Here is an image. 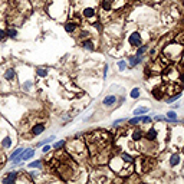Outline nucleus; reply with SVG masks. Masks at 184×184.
Listing matches in <instances>:
<instances>
[{
    "label": "nucleus",
    "mask_w": 184,
    "mask_h": 184,
    "mask_svg": "<svg viewBox=\"0 0 184 184\" xmlns=\"http://www.w3.org/2000/svg\"><path fill=\"white\" fill-rule=\"evenodd\" d=\"M109 140H111V137L105 131L98 130L94 131V132H89L87 135V144L92 155L95 158H102L104 151H108Z\"/></svg>",
    "instance_id": "f257e3e1"
},
{
    "label": "nucleus",
    "mask_w": 184,
    "mask_h": 184,
    "mask_svg": "<svg viewBox=\"0 0 184 184\" xmlns=\"http://www.w3.org/2000/svg\"><path fill=\"white\" fill-rule=\"evenodd\" d=\"M66 152L69 154L70 157L76 160V161H81V160H85L88 155V148L85 145V142L82 138H72V140L66 141Z\"/></svg>",
    "instance_id": "f03ea898"
},
{
    "label": "nucleus",
    "mask_w": 184,
    "mask_h": 184,
    "mask_svg": "<svg viewBox=\"0 0 184 184\" xmlns=\"http://www.w3.org/2000/svg\"><path fill=\"white\" fill-rule=\"evenodd\" d=\"M109 168L121 175H128L134 171V162H127L121 155H115L109 160Z\"/></svg>",
    "instance_id": "7ed1b4c3"
},
{
    "label": "nucleus",
    "mask_w": 184,
    "mask_h": 184,
    "mask_svg": "<svg viewBox=\"0 0 184 184\" xmlns=\"http://www.w3.org/2000/svg\"><path fill=\"white\" fill-rule=\"evenodd\" d=\"M124 6H125V0H101V5H99L101 16L108 17L114 12L122 9Z\"/></svg>",
    "instance_id": "20e7f679"
},
{
    "label": "nucleus",
    "mask_w": 184,
    "mask_h": 184,
    "mask_svg": "<svg viewBox=\"0 0 184 184\" xmlns=\"http://www.w3.org/2000/svg\"><path fill=\"white\" fill-rule=\"evenodd\" d=\"M184 55V46L180 43H170L162 49V56L168 60H179Z\"/></svg>",
    "instance_id": "39448f33"
},
{
    "label": "nucleus",
    "mask_w": 184,
    "mask_h": 184,
    "mask_svg": "<svg viewBox=\"0 0 184 184\" xmlns=\"http://www.w3.org/2000/svg\"><path fill=\"white\" fill-rule=\"evenodd\" d=\"M162 78H164V81H167V82H177L180 81V72L179 69H175V68H167V69L162 72Z\"/></svg>",
    "instance_id": "423d86ee"
},
{
    "label": "nucleus",
    "mask_w": 184,
    "mask_h": 184,
    "mask_svg": "<svg viewBox=\"0 0 184 184\" xmlns=\"http://www.w3.org/2000/svg\"><path fill=\"white\" fill-rule=\"evenodd\" d=\"M97 9L94 7V6H87V7H83L82 9V17L85 19V20H89V22H95L97 20Z\"/></svg>",
    "instance_id": "0eeeda50"
},
{
    "label": "nucleus",
    "mask_w": 184,
    "mask_h": 184,
    "mask_svg": "<svg viewBox=\"0 0 184 184\" xmlns=\"http://www.w3.org/2000/svg\"><path fill=\"white\" fill-rule=\"evenodd\" d=\"M3 81L10 83V85L15 83V81H16V69L13 66H9V68H6L3 70Z\"/></svg>",
    "instance_id": "6e6552de"
},
{
    "label": "nucleus",
    "mask_w": 184,
    "mask_h": 184,
    "mask_svg": "<svg viewBox=\"0 0 184 184\" xmlns=\"http://www.w3.org/2000/svg\"><path fill=\"white\" fill-rule=\"evenodd\" d=\"M128 43L132 48H138L142 45V38H141V33L140 32H132L128 36Z\"/></svg>",
    "instance_id": "1a4fd4ad"
},
{
    "label": "nucleus",
    "mask_w": 184,
    "mask_h": 184,
    "mask_svg": "<svg viewBox=\"0 0 184 184\" xmlns=\"http://www.w3.org/2000/svg\"><path fill=\"white\" fill-rule=\"evenodd\" d=\"M45 130H46V125H45L43 122H35V124H32V127H30V135L38 137V135H40Z\"/></svg>",
    "instance_id": "9d476101"
},
{
    "label": "nucleus",
    "mask_w": 184,
    "mask_h": 184,
    "mask_svg": "<svg viewBox=\"0 0 184 184\" xmlns=\"http://www.w3.org/2000/svg\"><path fill=\"white\" fill-rule=\"evenodd\" d=\"M140 162H141V165H142V167L138 170L140 173H147V171H150V170L154 167V164H155L152 158H144V160H140Z\"/></svg>",
    "instance_id": "9b49d317"
},
{
    "label": "nucleus",
    "mask_w": 184,
    "mask_h": 184,
    "mask_svg": "<svg viewBox=\"0 0 184 184\" xmlns=\"http://www.w3.org/2000/svg\"><path fill=\"white\" fill-rule=\"evenodd\" d=\"M17 179H19V173H17V171H9V173L6 174V177L2 179V183H5V184L16 183Z\"/></svg>",
    "instance_id": "f8f14e48"
},
{
    "label": "nucleus",
    "mask_w": 184,
    "mask_h": 184,
    "mask_svg": "<svg viewBox=\"0 0 184 184\" xmlns=\"http://www.w3.org/2000/svg\"><path fill=\"white\" fill-rule=\"evenodd\" d=\"M148 142H154V141L158 138V131L154 128V127H151L150 130L147 131V134H145V137H144Z\"/></svg>",
    "instance_id": "ddd939ff"
},
{
    "label": "nucleus",
    "mask_w": 184,
    "mask_h": 184,
    "mask_svg": "<svg viewBox=\"0 0 184 184\" xmlns=\"http://www.w3.org/2000/svg\"><path fill=\"white\" fill-rule=\"evenodd\" d=\"M115 104H117V97H115V95H108V97H105L102 99V105L104 107H107V108L114 107Z\"/></svg>",
    "instance_id": "4468645a"
},
{
    "label": "nucleus",
    "mask_w": 184,
    "mask_h": 184,
    "mask_svg": "<svg viewBox=\"0 0 184 184\" xmlns=\"http://www.w3.org/2000/svg\"><path fill=\"white\" fill-rule=\"evenodd\" d=\"M63 27H65V32H68V33H75L76 29H78V23L73 22V20H68V22L63 25Z\"/></svg>",
    "instance_id": "2eb2a0df"
},
{
    "label": "nucleus",
    "mask_w": 184,
    "mask_h": 184,
    "mask_svg": "<svg viewBox=\"0 0 184 184\" xmlns=\"http://www.w3.org/2000/svg\"><path fill=\"white\" fill-rule=\"evenodd\" d=\"M81 46L83 49H87V50H95V43L92 42V39H82L81 40Z\"/></svg>",
    "instance_id": "dca6fc26"
},
{
    "label": "nucleus",
    "mask_w": 184,
    "mask_h": 184,
    "mask_svg": "<svg viewBox=\"0 0 184 184\" xmlns=\"http://www.w3.org/2000/svg\"><path fill=\"white\" fill-rule=\"evenodd\" d=\"M141 60H142V58L137 56V55H131V56H128V65H130V68H135L138 63H141Z\"/></svg>",
    "instance_id": "f3484780"
},
{
    "label": "nucleus",
    "mask_w": 184,
    "mask_h": 184,
    "mask_svg": "<svg viewBox=\"0 0 184 184\" xmlns=\"http://www.w3.org/2000/svg\"><path fill=\"white\" fill-rule=\"evenodd\" d=\"M180 162H181V157H180V154L174 152V154L170 155V165H171V167H177Z\"/></svg>",
    "instance_id": "a211bd4d"
},
{
    "label": "nucleus",
    "mask_w": 184,
    "mask_h": 184,
    "mask_svg": "<svg viewBox=\"0 0 184 184\" xmlns=\"http://www.w3.org/2000/svg\"><path fill=\"white\" fill-rule=\"evenodd\" d=\"M0 145H2V148H5V150H7V148H12V145H13V140H12L9 135H6L5 138H2V141H0Z\"/></svg>",
    "instance_id": "6ab92c4d"
},
{
    "label": "nucleus",
    "mask_w": 184,
    "mask_h": 184,
    "mask_svg": "<svg viewBox=\"0 0 184 184\" xmlns=\"http://www.w3.org/2000/svg\"><path fill=\"white\" fill-rule=\"evenodd\" d=\"M142 138H144L142 137V131L140 128H135V130L132 131V134H131V140L132 141H141Z\"/></svg>",
    "instance_id": "aec40b11"
},
{
    "label": "nucleus",
    "mask_w": 184,
    "mask_h": 184,
    "mask_svg": "<svg viewBox=\"0 0 184 184\" xmlns=\"http://www.w3.org/2000/svg\"><path fill=\"white\" fill-rule=\"evenodd\" d=\"M25 150H26V148H23V147H19V148H16V150H15V151H13V152L10 154L9 160H10V161L13 162V160H15V158H17V157H20V155H22Z\"/></svg>",
    "instance_id": "412c9836"
},
{
    "label": "nucleus",
    "mask_w": 184,
    "mask_h": 184,
    "mask_svg": "<svg viewBox=\"0 0 184 184\" xmlns=\"http://www.w3.org/2000/svg\"><path fill=\"white\" fill-rule=\"evenodd\" d=\"M6 33H7V38L10 39H16L17 38V30L15 27H9V29H6Z\"/></svg>",
    "instance_id": "4be33fe9"
},
{
    "label": "nucleus",
    "mask_w": 184,
    "mask_h": 184,
    "mask_svg": "<svg viewBox=\"0 0 184 184\" xmlns=\"http://www.w3.org/2000/svg\"><path fill=\"white\" fill-rule=\"evenodd\" d=\"M167 119H170V122L179 124V119H177V114H175L174 111H168V112H167Z\"/></svg>",
    "instance_id": "5701e85b"
},
{
    "label": "nucleus",
    "mask_w": 184,
    "mask_h": 184,
    "mask_svg": "<svg viewBox=\"0 0 184 184\" xmlns=\"http://www.w3.org/2000/svg\"><path fill=\"white\" fill-rule=\"evenodd\" d=\"M65 145H66V141L65 140H60V141H58V142H55L53 148L56 150V151H60V150H63V148H65Z\"/></svg>",
    "instance_id": "b1692460"
},
{
    "label": "nucleus",
    "mask_w": 184,
    "mask_h": 184,
    "mask_svg": "<svg viewBox=\"0 0 184 184\" xmlns=\"http://www.w3.org/2000/svg\"><path fill=\"white\" fill-rule=\"evenodd\" d=\"M141 117H142V115H135L134 118L128 119V124H130V125H138V124H141Z\"/></svg>",
    "instance_id": "393cba45"
},
{
    "label": "nucleus",
    "mask_w": 184,
    "mask_h": 184,
    "mask_svg": "<svg viewBox=\"0 0 184 184\" xmlns=\"http://www.w3.org/2000/svg\"><path fill=\"white\" fill-rule=\"evenodd\" d=\"M36 75H38L39 78H46L48 69H46V68H38V69H36Z\"/></svg>",
    "instance_id": "a878e982"
},
{
    "label": "nucleus",
    "mask_w": 184,
    "mask_h": 184,
    "mask_svg": "<svg viewBox=\"0 0 184 184\" xmlns=\"http://www.w3.org/2000/svg\"><path fill=\"white\" fill-rule=\"evenodd\" d=\"M140 94H141L140 88H132V91L130 92V97L132 99H137V98H140Z\"/></svg>",
    "instance_id": "bb28decb"
},
{
    "label": "nucleus",
    "mask_w": 184,
    "mask_h": 184,
    "mask_svg": "<svg viewBox=\"0 0 184 184\" xmlns=\"http://www.w3.org/2000/svg\"><path fill=\"white\" fill-rule=\"evenodd\" d=\"M42 165H43L42 160H36V161H33L29 164V168H42Z\"/></svg>",
    "instance_id": "cd10ccee"
},
{
    "label": "nucleus",
    "mask_w": 184,
    "mask_h": 184,
    "mask_svg": "<svg viewBox=\"0 0 184 184\" xmlns=\"http://www.w3.org/2000/svg\"><path fill=\"white\" fill-rule=\"evenodd\" d=\"M55 138H56L55 135H50L49 138H46V140H43V141H40V142H38V144H36V147H42V145H45V144H49V142H52V141H53Z\"/></svg>",
    "instance_id": "c85d7f7f"
},
{
    "label": "nucleus",
    "mask_w": 184,
    "mask_h": 184,
    "mask_svg": "<svg viewBox=\"0 0 184 184\" xmlns=\"http://www.w3.org/2000/svg\"><path fill=\"white\" fill-rule=\"evenodd\" d=\"M147 52V46H138L137 48V52H135V55L137 56H140V58H142V55Z\"/></svg>",
    "instance_id": "c756f323"
},
{
    "label": "nucleus",
    "mask_w": 184,
    "mask_h": 184,
    "mask_svg": "<svg viewBox=\"0 0 184 184\" xmlns=\"http://www.w3.org/2000/svg\"><path fill=\"white\" fill-rule=\"evenodd\" d=\"M147 112H148V108H144V107L134 109V115H144V114H147Z\"/></svg>",
    "instance_id": "7c9ffc66"
},
{
    "label": "nucleus",
    "mask_w": 184,
    "mask_h": 184,
    "mask_svg": "<svg viewBox=\"0 0 184 184\" xmlns=\"http://www.w3.org/2000/svg\"><path fill=\"white\" fill-rule=\"evenodd\" d=\"M152 118L150 117V115H142L141 117V124H151Z\"/></svg>",
    "instance_id": "2f4dec72"
},
{
    "label": "nucleus",
    "mask_w": 184,
    "mask_h": 184,
    "mask_svg": "<svg viewBox=\"0 0 184 184\" xmlns=\"http://www.w3.org/2000/svg\"><path fill=\"white\" fill-rule=\"evenodd\" d=\"M121 157L124 158V160H125L127 162H134V161H135V160H134V158L131 157L130 154H127V152H122V154H121Z\"/></svg>",
    "instance_id": "473e14b6"
},
{
    "label": "nucleus",
    "mask_w": 184,
    "mask_h": 184,
    "mask_svg": "<svg viewBox=\"0 0 184 184\" xmlns=\"http://www.w3.org/2000/svg\"><path fill=\"white\" fill-rule=\"evenodd\" d=\"M180 97H181V94H180V92H179V94H175L174 97H170V98L167 99V104H173V102H175V101H177V99H179Z\"/></svg>",
    "instance_id": "72a5a7b5"
},
{
    "label": "nucleus",
    "mask_w": 184,
    "mask_h": 184,
    "mask_svg": "<svg viewBox=\"0 0 184 184\" xmlns=\"http://www.w3.org/2000/svg\"><path fill=\"white\" fill-rule=\"evenodd\" d=\"M5 162H6V157H5V154H3V151L0 150V170L5 165Z\"/></svg>",
    "instance_id": "f704fd0d"
},
{
    "label": "nucleus",
    "mask_w": 184,
    "mask_h": 184,
    "mask_svg": "<svg viewBox=\"0 0 184 184\" xmlns=\"http://www.w3.org/2000/svg\"><path fill=\"white\" fill-rule=\"evenodd\" d=\"M7 39V33H6L5 29H0V42H3Z\"/></svg>",
    "instance_id": "c9c22d12"
},
{
    "label": "nucleus",
    "mask_w": 184,
    "mask_h": 184,
    "mask_svg": "<svg viewBox=\"0 0 184 184\" xmlns=\"http://www.w3.org/2000/svg\"><path fill=\"white\" fill-rule=\"evenodd\" d=\"M118 68H119V70H125V69H127V62H125V60H119V62H118Z\"/></svg>",
    "instance_id": "e433bc0d"
},
{
    "label": "nucleus",
    "mask_w": 184,
    "mask_h": 184,
    "mask_svg": "<svg viewBox=\"0 0 184 184\" xmlns=\"http://www.w3.org/2000/svg\"><path fill=\"white\" fill-rule=\"evenodd\" d=\"M175 40H177V43H180V45H183V46H184V33L179 35V36L175 38Z\"/></svg>",
    "instance_id": "4c0bfd02"
},
{
    "label": "nucleus",
    "mask_w": 184,
    "mask_h": 184,
    "mask_svg": "<svg viewBox=\"0 0 184 184\" xmlns=\"http://www.w3.org/2000/svg\"><path fill=\"white\" fill-rule=\"evenodd\" d=\"M124 121H127V118H121V119H117V121H114L112 122V127H118L119 124H122Z\"/></svg>",
    "instance_id": "58836bf2"
},
{
    "label": "nucleus",
    "mask_w": 184,
    "mask_h": 184,
    "mask_svg": "<svg viewBox=\"0 0 184 184\" xmlns=\"http://www.w3.org/2000/svg\"><path fill=\"white\" fill-rule=\"evenodd\" d=\"M50 150H52V147H50V145H48V144H45V145H43V148H42V151H43V154H48V152L50 151Z\"/></svg>",
    "instance_id": "ea45409f"
},
{
    "label": "nucleus",
    "mask_w": 184,
    "mask_h": 184,
    "mask_svg": "<svg viewBox=\"0 0 184 184\" xmlns=\"http://www.w3.org/2000/svg\"><path fill=\"white\" fill-rule=\"evenodd\" d=\"M27 174L32 177V180H35V179H36V177L39 175V171H30V173H27Z\"/></svg>",
    "instance_id": "a19ab883"
},
{
    "label": "nucleus",
    "mask_w": 184,
    "mask_h": 184,
    "mask_svg": "<svg viewBox=\"0 0 184 184\" xmlns=\"http://www.w3.org/2000/svg\"><path fill=\"white\" fill-rule=\"evenodd\" d=\"M124 102H125V97H119V98H117V104H118V107H119V105H122Z\"/></svg>",
    "instance_id": "79ce46f5"
},
{
    "label": "nucleus",
    "mask_w": 184,
    "mask_h": 184,
    "mask_svg": "<svg viewBox=\"0 0 184 184\" xmlns=\"http://www.w3.org/2000/svg\"><path fill=\"white\" fill-rule=\"evenodd\" d=\"M107 72H108V63H105V65H104V79L107 78Z\"/></svg>",
    "instance_id": "37998d69"
},
{
    "label": "nucleus",
    "mask_w": 184,
    "mask_h": 184,
    "mask_svg": "<svg viewBox=\"0 0 184 184\" xmlns=\"http://www.w3.org/2000/svg\"><path fill=\"white\" fill-rule=\"evenodd\" d=\"M174 109H177V108H180V104H174V107H173Z\"/></svg>",
    "instance_id": "c03bdc74"
},
{
    "label": "nucleus",
    "mask_w": 184,
    "mask_h": 184,
    "mask_svg": "<svg viewBox=\"0 0 184 184\" xmlns=\"http://www.w3.org/2000/svg\"><path fill=\"white\" fill-rule=\"evenodd\" d=\"M3 2H10V0H3Z\"/></svg>",
    "instance_id": "a18cd8bd"
},
{
    "label": "nucleus",
    "mask_w": 184,
    "mask_h": 184,
    "mask_svg": "<svg viewBox=\"0 0 184 184\" xmlns=\"http://www.w3.org/2000/svg\"><path fill=\"white\" fill-rule=\"evenodd\" d=\"M183 87H184V83H183Z\"/></svg>",
    "instance_id": "49530a36"
}]
</instances>
